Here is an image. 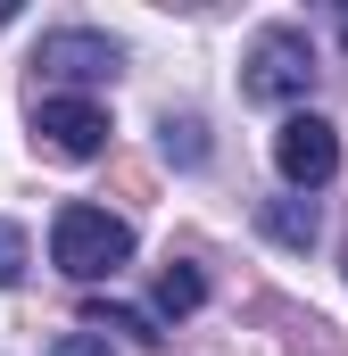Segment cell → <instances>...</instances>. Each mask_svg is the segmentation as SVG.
Returning <instances> with one entry per match:
<instances>
[{"label":"cell","instance_id":"cell-2","mask_svg":"<svg viewBox=\"0 0 348 356\" xmlns=\"http://www.w3.org/2000/svg\"><path fill=\"white\" fill-rule=\"evenodd\" d=\"M241 91L265 99V108H290V99H307L315 91V42L299 33V25H274L249 42V67H241Z\"/></svg>","mask_w":348,"mask_h":356},{"label":"cell","instance_id":"cell-13","mask_svg":"<svg viewBox=\"0 0 348 356\" xmlns=\"http://www.w3.org/2000/svg\"><path fill=\"white\" fill-rule=\"evenodd\" d=\"M340 33H348V25H340Z\"/></svg>","mask_w":348,"mask_h":356},{"label":"cell","instance_id":"cell-8","mask_svg":"<svg viewBox=\"0 0 348 356\" xmlns=\"http://www.w3.org/2000/svg\"><path fill=\"white\" fill-rule=\"evenodd\" d=\"M265 232H274L282 249H307V241H315V207H307V199H265Z\"/></svg>","mask_w":348,"mask_h":356},{"label":"cell","instance_id":"cell-10","mask_svg":"<svg viewBox=\"0 0 348 356\" xmlns=\"http://www.w3.org/2000/svg\"><path fill=\"white\" fill-rule=\"evenodd\" d=\"M166 158L174 166H207V124L199 116H166Z\"/></svg>","mask_w":348,"mask_h":356},{"label":"cell","instance_id":"cell-4","mask_svg":"<svg viewBox=\"0 0 348 356\" xmlns=\"http://www.w3.org/2000/svg\"><path fill=\"white\" fill-rule=\"evenodd\" d=\"M274 166H282L290 191H315V182L340 175V133L299 108V116H282V133H274Z\"/></svg>","mask_w":348,"mask_h":356},{"label":"cell","instance_id":"cell-3","mask_svg":"<svg viewBox=\"0 0 348 356\" xmlns=\"http://www.w3.org/2000/svg\"><path fill=\"white\" fill-rule=\"evenodd\" d=\"M33 149H50V158H100V149H108V116H100V99L33 91Z\"/></svg>","mask_w":348,"mask_h":356},{"label":"cell","instance_id":"cell-12","mask_svg":"<svg viewBox=\"0 0 348 356\" xmlns=\"http://www.w3.org/2000/svg\"><path fill=\"white\" fill-rule=\"evenodd\" d=\"M50 356H116V348H108V340H91V332H67Z\"/></svg>","mask_w":348,"mask_h":356},{"label":"cell","instance_id":"cell-6","mask_svg":"<svg viewBox=\"0 0 348 356\" xmlns=\"http://www.w3.org/2000/svg\"><path fill=\"white\" fill-rule=\"evenodd\" d=\"M84 323H91V332H125V340H141V348H158V340H166V332H158L141 307H108V298H91Z\"/></svg>","mask_w":348,"mask_h":356},{"label":"cell","instance_id":"cell-9","mask_svg":"<svg viewBox=\"0 0 348 356\" xmlns=\"http://www.w3.org/2000/svg\"><path fill=\"white\" fill-rule=\"evenodd\" d=\"M199 298H207L199 266H166L158 273V307H166V315H199Z\"/></svg>","mask_w":348,"mask_h":356},{"label":"cell","instance_id":"cell-5","mask_svg":"<svg viewBox=\"0 0 348 356\" xmlns=\"http://www.w3.org/2000/svg\"><path fill=\"white\" fill-rule=\"evenodd\" d=\"M116 42L108 33H91V25H67V33H42V50H33V67L50 75V83H108L116 75Z\"/></svg>","mask_w":348,"mask_h":356},{"label":"cell","instance_id":"cell-11","mask_svg":"<svg viewBox=\"0 0 348 356\" xmlns=\"http://www.w3.org/2000/svg\"><path fill=\"white\" fill-rule=\"evenodd\" d=\"M17 273H25V232H17V224L0 216V290H8Z\"/></svg>","mask_w":348,"mask_h":356},{"label":"cell","instance_id":"cell-7","mask_svg":"<svg viewBox=\"0 0 348 356\" xmlns=\"http://www.w3.org/2000/svg\"><path fill=\"white\" fill-rule=\"evenodd\" d=\"M258 315H265V323H282V340H290V348L332 356V340H324V323H315V315H299V307H282V298H258Z\"/></svg>","mask_w":348,"mask_h":356},{"label":"cell","instance_id":"cell-1","mask_svg":"<svg viewBox=\"0 0 348 356\" xmlns=\"http://www.w3.org/2000/svg\"><path fill=\"white\" fill-rule=\"evenodd\" d=\"M50 257H58V273H75V282H116L125 257H133V224L108 216V207L67 199L58 224H50Z\"/></svg>","mask_w":348,"mask_h":356}]
</instances>
